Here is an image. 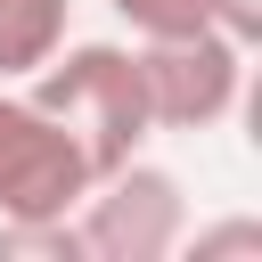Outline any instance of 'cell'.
Returning <instances> with one entry per match:
<instances>
[{"label": "cell", "mask_w": 262, "mask_h": 262, "mask_svg": "<svg viewBox=\"0 0 262 262\" xmlns=\"http://www.w3.org/2000/svg\"><path fill=\"white\" fill-rule=\"evenodd\" d=\"M74 139H82V156H90V172H106V164H123V156H139L147 139H156V123H147V90H139V57H131V41H57V57L25 82Z\"/></svg>", "instance_id": "cell-1"}, {"label": "cell", "mask_w": 262, "mask_h": 262, "mask_svg": "<svg viewBox=\"0 0 262 262\" xmlns=\"http://www.w3.org/2000/svg\"><path fill=\"white\" fill-rule=\"evenodd\" d=\"M74 229H82V262H164L188 237V196L164 164L123 156L82 188Z\"/></svg>", "instance_id": "cell-2"}, {"label": "cell", "mask_w": 262, "mask_h": 262, "mask_svg": "<svg viewBox=\"0 0 262 262\" xmlns=\"http://www.w3.org/2000/svg\"><path fill=\"white\" fill-rule=\"evenodd\" d=\"M139 90H147V123L156 131H213L237 115L246 98V49L213 25L188 33H139Z\"/></svg>", "instance_id": "cell-3"}, {"label": "cell", "mask_w": 262, "mask_h": 262, "mask_svg": "<svg viewBox=\"0 0 262 262\" xmlns=\"http://www.w3.org/2000/svg\"><path fill=\"white\" fill-rule=\"evenodd\" d=\"M90 180H98V172H90L82 139H74L25 82H0V221L74 213Z\"/></svg>", "instance_id": "cell-4"}, {"label": "cell", "mask_w": 262, "mask_h": 262, "mask_svg": "<svg viewBox=\"0 0 262 262\" xmlns=\"http://www.w3.org/2000/svg\"><path fill=\"white\" fill-rule=\"evenodd\" d=\"M74 33V0H0V82H33Z\"/></svg>", "instance_id": "cell-5"}, {"label": "cell", "mask_w": 262, "mask_h": 262, "mask_svg": "<svg viewBox=\"0 0 262 262\" xmlns=\"http://www.w3.org/2000/svg\"><path fill=\"white\" fill-rule=\"evenodd\" d=\"M0 262H82V229H74V213H49V221H0Z\"/></svg>", "instance_id": "cell-6"}, {"label": "cell", "mask_w": 262, "mask_h": 262, "mask_svg": "<svg viewBox=\"0 0 262 262\" xmlns=\"http://www.w3.org/2000/svg\"><path fill=\"white\" fill-rule=\"evenodd\" d=\"M131 33H188V25H205V0H106Z\"/></svg>", "instance_id": "cell-7"}, {"label": "cell", "mask_w": 262, "mask_h": 262, "mask_svg": "<svg viewBox=\"0 0 262 262\" xmlns=\"http://www.w3.org/2000/svg\"><path fill=\"white\" fill-rule=\"evenodd\" d=\"M196 262H221V254H262V221H221V229H196V237H180Z\"/></svg>", "instance_id": "cell-8"}, {"label": "cell", "mask_w": 262, "mask_h": 262, "mask_svg": "<svg viewBox=\"0 0 262 262\" xmlns=\"http://www.w3.org/2000/svg\"><path fill=\"white\" fill-rule=\"evenodd\" d=\"M205 25L229 33L237 49H254V41H262V0H205Z\"/></svg>", "instance_id": "cell-9"}]
</instances>
